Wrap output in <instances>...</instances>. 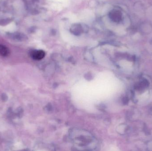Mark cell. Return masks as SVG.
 <instances>
[{"mask_svg":"<svg viewBox=\"0 0 152 151\" xmlns=\"http://www.w3.org/2000/svg\"><path fill=\"white\" fill-rule=\"evenodd\" d=\"M45 52L42 50H35L31 53V56L34 59L39 60L44 58Z\"/></svg>","mask_w":152,"mask_h":151,"instance_id":"obj_2","label":"cell"},{"mask_svg":"<svg viewBox=\"0 0 152 151\" xmlns=\"http://www.w3.org/2000/svg\"><path fill=\"white\" fill-rule=\"evenodd\" d=\"M9 54V49L5 46L0 44V55L3 56H7Z\"/></svg>","mask_w":152,"mask_h":151,"instance_id":"obj_3","label":"cell"},{"mask_svg":"<svg viewBox=\"0 0 152 151\" xmlns=\"http://www.w3.org/2000/svg\"><path fill=\"white\" fill-rule=\"evenodd\" d=\"M121 13L119 11L114 10L110 12V17L113 21L118 22L121 19Z\"/></svg>","mask_w":152,"mask_h":151,"instance_id":"obj_1","label":"cell"}]
</instances>
